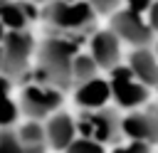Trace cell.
I'll use <instances>...</instances> for the list:
<instances>
[{
    "instance_id": "cell-1",
    "label": "cell",
    "mask_w": 158,
    "mask_h": 153,
    "mask_svg": "<svg viewBox=\"0 0 158 153\" xmlns=\"http://www.w3.org/2000/svg\"><path fill=\"white\" fill-rule=\"evenodd\" d=\"M79 54V44L74 35L57 32L47 37L37 47V67H35V81L54 84L59 89L72 86V64Z\"/></svg>"
},
{
    "instance_id": "cell-2",
    "label": "cell",
    "mask_w": 158,
    "mask_h": 153,
    "mask_svg": "<svg viewBox=\"0 0 158 153\" xmlns=\"http://www.w3.org/2000/svg\"><path fill=\"white\" fill-rule=\"evenodd\" d=\"M42 17L57 30V32H79V30H89L96 20V7L89 0H52Z\"/></svg>"
},
{
    "instance_id": "cell-3",
    "label": "cell",
    "mask_w": 158,
    "mask_h": 153,
    "mask_svg": "<svg viewBox=\"0 0 158 153\" xmlns=\"http://www.w3.org/2000/svg\"><path fill=\"white\" fill-rule=\"evenodd\" d=\"M123 116H118L116 109H91V111H81L77 116V128L81 138H91L101 146H111L123 136Z\"/></svg>"
},
{
    "instance_id": "cell-4",
    "label": "cell",
    "mask_w": 158,
    "mask_h": 153,
    "mask_svg": "<svg viewBox=\"0 0 158 153\" xmlns=\"http://www.w3.org/2000/svg\"><path fill=\"white\" fill-rule=\"evenodd\" d=\"M2 76L20 79L35 54V37L27 30H2Z\"/></svg>"
},
{
    "instance_id": "cell-5",
    "label": "cell",
    "mask_w": 158,
    "mask_h": 153,
    "mask_svg": "<svg viewBox=\"0 0 158 153\" xmlns=\"http://www.w3.org/2000/svg\"><path fill=\"white\" fill-rule=\"evenodd\" d=\"M20 106L27 118H49L62 106V89L44 81H30L20 91Z\"/></svg>"
},
{
    "instance_id": "cell-6",
    "label": "cell",
    "mask_w": 158,
    "mask_h": 153,
    "mask_svg": "<svg viewBox=\"0 0 158 153\" xmlns=\"http://www.w3.org/2000/svg\"><path fill=\"white\" fill-rule=\"evenodd\" d=\"M111 91H114V101L121 106V109H143L151 99V86H146L133 72L128 64H118L111 69Z\"/></svg>"
},
{
    "instance_id": "cell-7",
    "label": "cell",
    "mask_w": 158,
    "mask_h": 153,
    "mask_svg": "<svg viewBox=\"0 0 158 153\" xmlns=\"http://www.w3.org/2000/svg\"><path fill=\"white\" fill-rule=\"evenodd\" d=\"M111 30L123 39L128 42L131 47H148L156 37L153 27L148 25V20L128 7H121L116 12H111Z\"/></svg>"
},
{
    "instance_id": "cell-8",
    "label": "cell",
    "mask_w": 158,
    "mask_h": 153,
    "mask_svg": "<svg viewBox=\"0 0 158 153\" xmlns=\"http://www.w3.org/2000/svg\"><path fill=\"white\" fill-rule=\"evenodd\" d=\"M121 128L128 141H146L151 146L158 143V104L128 111L123 116Z\"/></svg>"
},
{
    "instance_id": "cell-9",
    "label": "cell",
    "mask_w": 158,
    "mask_h": 153,
    "mask_svg": "<svg viewBox=\"0 0 158 153\" xmlns=\"http://www.w3.org/2000/svg\"><path fill=\"white\" fill-rule=\"evenodd\" d=\"M121 37L109 27V30H96L89 37V52L96 59V64L101 69H114L121 64Z\"/></svg>"
},
{
    "instance_id": "cell-10",
    "label": "cell",
    "mask_w": 158,
    "mask_h": 153,
    "mask_svg": "<svg viewBox=\"0 0 158 153\" xmlns=\"http://www.w3.org/2000/svg\"><path fill=\"white\" fill-rule=\"evenodd\" d=\"M44 128H47V141H49V148L52 151H67L77 138H79V128H77V118L64 114V111H57L52 114L47 121H44Z\"/></svg>"
},
{
    "instance_id": "cell-11",
    "label": "cell",
    "mask_w": 158,
    "mask_h": 153,
    "mask_svg": "<svg viewBox=\"0 0 158 153\" xmlns=\"http://www.w3.org/2000/svg\"><path fill=\"white\" fill-rule=\"evenodd\" d=\"M114 99L111 91V81L104 76H94L84 84H79L74 89V104L81 111H91V109H104L109 101Z\"/></svg>"
},
{
    "instance_id": "cell-12",
    "label": "cell",
    "mask_w": 158,
    "mask_h": 153,
    "mask_svg": "<svg viewBox=\"0 0 158 153\" xmlns=\"http://www.w3.org/2000/svg\"><path fill=\"white\" fill-rule=\"evenodd\" d=\"M128 67L146 86H158V52L156 49L133 47L128 54Z\"/></svg>"
},
{
    "instance_id": "cell-13",
    "label": "cell",
    "mask_w": 158,
    "mask_h": 153,
    "mask_svg": "<svg viewBox=\"0 0 158 153\" xmlns=\"http://www.w3.org/2000/svg\"><path fill=\"white\" fill-rule=\"evenodd\" d=\"M32 17H35V10L30 7V2L2 0V5H0L2 30H27V25H30Z\"/></svg>"
},
{
    "instance_id": "cell-14",
    "label": "cell",
    "mask_w": 158,
    "mask_h": 153,
    "mask_svg": "<svg viewBox=\"0 0 158 153\" xmlns=\"http://www.w3.org/2000/svg\"><path fill=\"white\" fill-rule=\"evenodd\" d=\"M15 128H17V136H20V141H22L27 153H47L49 141H47L44 123H40L37 118H27L25 123H20Z\"/></svg>"
},
{
    "instance_id": "cell-15",
    "label": "cell",
    "mask_w": 158,
    "mask_h": 153,
    "mask_svg": "<svg viewBox=\"0 0 158 153\" xmlns=\"http://www.w3.org/2000/svg\"><path fill=\"white\" fill-rule=\"evenodd\" d=\"M99 69L101 67L96 64V59L91 57V52H79L74 57V64H72V84L79 86V84L94 79V76H99Z\"/></svg>"
},
{
    "instance_id": "cell-16",
    "label": "cell",
    "mask_w": 158,
    "mask_h": 153,
    "mask_svg": "<svg viewBox=\"0 0 158 153\" xmlns=\"http://www.w3.org/2000/svg\"><path fill=\"white\" fill-rule=\"evenodd\" d=\"M20 114H22L20 99L15 101L12 91H5V114H2V128H15V123L20 121Z\"/></svg>"
},
{
    "instance_id": "cell-17",
    "label": "cell",
    "mask_w": 158,
    "mask_h": 153,
    "mask_svg": "<svg viewBox=\"0 0 158 153\" xmlns=\"http://www.w3.org/2000/svg\"><path fill=\"white\" fill-rule=\"evenodd\" d=\"M0 153H27L20 136H17V128H2L0 133Z\"/></svg>"
},
{
    "instance_id": "cell-18",
    "label": "cell",
    "mask_w": 158,
    "mask_h": 153,
    "mask_svg": "<svg viewBox=\"0 0 158 153\" xmlns=\"http://www.w3.org/2000/svg\"><path fill=\"white\" fill-rule=\"evenodd\" d=\"M64 153H106V146H101V143H96V141H91V138H77Z\"/></svg>"
},
{
    "instance_id": "cell-19",
    "label": "cell",
    "mask_w": 158,
    "mask_h": 153,
    "mask_svg": "<svg viewBox=\"0 0 158 153\" xmlns=\"http://www.w3.org/2000/svg\"><path fill=\"white\" fill-rule=\"evenodd\" d=\"M109 153H151V143H146V141H128V143L114 146Z\"/></svg>"
},
{
    "instance_id": "cell-20",
    "label": "cell",
    "mask_w": 158,
    "mask_h": 153,
    "mask_svg": "<svg viewBox=\"0 0 158 153\" xmlns=\"http://www.w3.org/2000/svg\"><path fill=\"white\" fill-rule=\"evenodd\" d=\"M153 2L156 0H123V5L128 10H133V12H138V15H148V10L153 7Z\"/></svg>"
},
{
    "instance_id": "cell-21",
    "label": "cell",
    "mask_w": 158,
    "mask_h": 153,
    "mask_svg": "<svg viewBox=\"0 0 158 153\" xmlns=\"http://www.w3.org/2000/svg\"><path fill=\"white\" fill-rule=\"evenodd\" d=\"M148 25L153 27V32L158 35V0L153 2V7L148 10Z\"/></svg>"
},
{
    "instance_id": "cell-22",
    "label": "cell",
    "mask_w": 158,
    "mask_h": 153,
    "mask_svg": "<svg viewBox=\"0 0 158 153\" xmlns=\"http://www.w3.org/2000/svg\"><path fill=\"white\" fill-rule=\"evenodd\" d=\"M156 52H158V42H156Z\"/></svg>"
}]
</instances>
